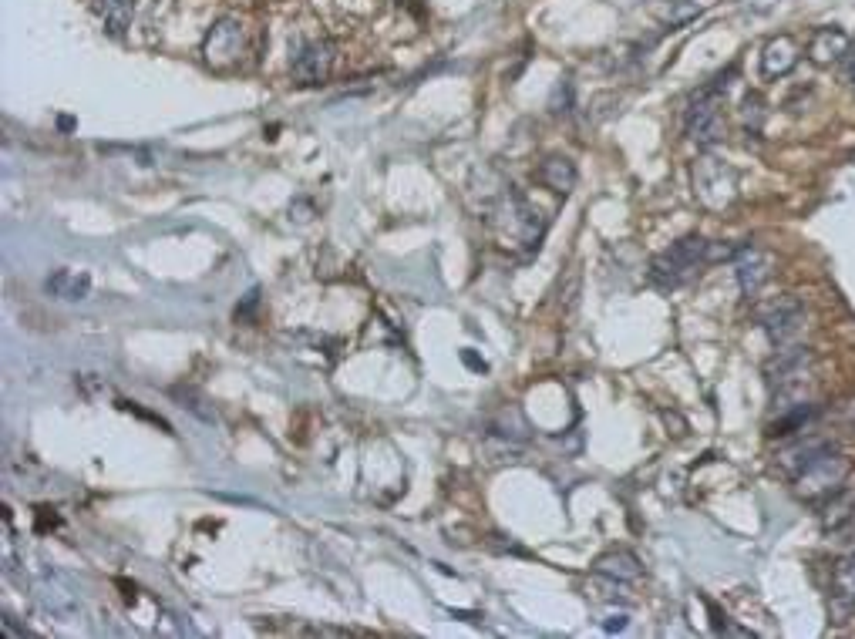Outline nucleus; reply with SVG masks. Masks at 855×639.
Returning a JSON list of instances; mask_svg holds the SVG:
<instances>
[{
	"instance_id": "obj_16",
	"label": "nucleus",
	"mask_w": 855,
	"mask_h": 639,
	"mask_svg": "<svg viewBox=\"0 0 855 639\" xmlns=\"http://www.w3.org/2000/svg\"><path fill=\"white\" fill-rule=\"evenodd\" d=\"M44 290H48L54 300H85L88 290H91V280L85 273H75V270H58L48 276V283H44Z\"/></svg>"
},
{
	"instance_id": "obj_7",
	"label": "nucleus",
	"mask_w": 855,
	"mask_h": 639,
	"mask_svg": "<svg viewBox=\"0 0 855 639\" xmlns=\"http://www.w3.org/2000/svg\"><path fill=\"white\" fill-rule=\"evenodd\" d=\"M38 599L51 616L64 619V623H71V619L81 616L78 596L71 592V586L58 576V572H41L38 576Z\"/></svg>"
},
{
	"instance_id": "obj_4",
	"label": "nucleus",
	"mask_w": 855,
	"mask_h": 639,
	"mask_svg": "<svg viewBox=\"0 0 855 639\" xmlns=\"http://www.w3.org/2000/svg\"><path fill=\"white\" fill-rule=\"evenodd\" d=\"M758 327L768 333L775 344H788L805 323V307L795 300V296H775V300L761 303L755 310Z\"/></svg>"
},
{
	"instance_id": "obj_13",
	"label": "nucleus",
	"mask_w": 855,
	"mask_h": 639,
	"mask_svg": "<svg viewBox=\"0 0 855 639\" xmlns=\"http://www.w3.org/2000/svg\"><path fill=\"white\" fill-rule=\"evenodd\" d=\"M593 572L603 579H613V582H637L640 579V559L627 549H613V552H603L600 559L593 562Z\"/></svg>"
},
{
	"instance_id": "obj_15",
	"label": "nucleus",
	"mask_w": 855,
	"mask_h": 639,
	"mask_svg": "<svg viewBox=\"0 0 855 639\" xmlns=\"http://www.w3.org/2000/svg\"><path fill=\"white\" fill-rule=\"evenodd\" d=\"M818 518H822V529H825V532H832V535H835V532H845V529H849V525L855 522V495H849V492L842 488L839 495L825 498V502H822V515H818Z\"/></svg>"
},
{
	"instance_id": "obj_19",
	"label": "nucleus",
	"mask_w": 855,
	"mask_h": 639,
	"mask_svg": "<svg viewBox=\"0 0 855 639\" xmlns=\"http://www.w3.org/2000/svg\"><path fill=\"white\" fill-rule=\"evenodd\" d=\"M761 118H765V101L758 95H748L744 98V128H748V132H758Z\"/></svg>"
},
{
	"instance_id": "obj_5",
	"label": "nucleus",
	"mask_w": 855,
	"mask_h": 639,
	"mask_svg": "<svg viewBox=\"0 0 855 639\" xmlns=\"http://www.w3.org/2000/svg\"><path fill=\"white\" fill-rule=\"evenodd\" d=\"M239 54H243V27H239L236 17H223L202 41V58L213 68H229V64L239 61Z\"/></svg>"
},
{
	"instance_id": "obj_14",
	"label": "nucleus",
	"mask_w": 855,
	"mask_h": 639,
	"mask_svg": "<svg viewBox=\"0 0 855 639\" xmlns=\"http://www.w3.org/2000/svg\"><path fill=\"white\" fill-rule=\"evenodd\" d=\"M539 182L546 185L549 192L569 196L573 185H576V165L569 162L566 155H549V159L539 165Z\"/></svg>"
},
{
	"instance_id": "obj_21",
	"label": "nucleus",
	"mask_w": 855,
	"mask_h": 639,
	"mask_svg": "<svg viewBox=\"0 0 855 639\" xmlns=\"http://www.w3.org/2000/svg\"><path fill=\"white\" fill-rule=\"evenodd\" d=\"M839 71H842V81H855V41L849 44V51L842 54Z\"/></svg>"
},
{
	"instance_id": "obj_8",
	"label": "nucleus",
	"mask_w": 855,
	"mask_h": 639,
	"mask_svg": "<svg viewBox=\"0 0 855 639\" xmlns=\"http://www.w3.org/2000/svg\"><path fill=\"white\" fill-rule=\"evenodd\" d=\"M812 370V350L805 347H785L771 357L768 364V381L778 384V387H792V384H802Z\"/></svg>"
},
{
	"instance_id": "obj_1",
	"label": "nucleus",
	"mask_w": 855,
	"mask_h": 639,
	"mask_svg": "<svg viewBox=\"0 0 855 639\" xmlns=\"http://www.w3.org/2000/svg\"><path fill=\"white\" fill-rule=\"evenodd\" d=\"M788 478L795 485V495L805 502H825L839 495L852 475V461L832 448V441H808L781 455Z\"/></svg>"
},
{
	"instance_id": "obj_10",
	"label": "nucleus",
	"mask_w": 855,
	"mask_h": 639,
	"mask_svg": "<svg viewBox=\"0 0 855 639\" xmlns=\"http://www.w3.org/2000/svg\"><path fill=\"white\" fill-rule=\"evenodd\" d=\"M738 283H741V290H744V296H755L761 286H765L768 280H771V263H775V259H771V253H765V249H741L738 256Z\"/></svg>"
},
{
	"instance_id": "obj_11",
	"label": "nucleus",
	"mask_w": 855,
	"mask_h": 639,
	"mask_svg": "<svg viewBox=\"0 0 855 639\" xmlns=\"http://www.w3.org/2000/svg\"><path fill=\"white\" fill-rule=\"evenodd\" d=\"M852 613H855V555H845L832 569V616L845 623V616Z\"/></svg>"
},
{
	"instance_id": "obj_20",
	"label": "nucleus",
	"mask_w": 855,
	"mask_h": 639,
	"mask_svg": "<svg viewBox=\"0 0 855 639\" xmlns=\"http://www.w3.org/2000/svg\"><path fill=\"white\" fill-rule=\"evenodd\" d=\"M176 397L182 401V407H189L192 414H199V418H206V421H213V411H206V407H202V401L192 391H176Z\"/></svg>"
},
{
	"instance_id": "obj_6",
	"label": "nucleus",
	"mask_w": 855,
	"mask_h": 639,
	"mask_svg": "<svg viewBox=\"0 0 855 639\" xmlns=\"http://www.w3.org/2000/svg\"><path fill=\"white\" fill-rule=\"evenodd\" d=\"M330 68H334V44L330 41L303 44L290 64L293 78H297L300 85H320V81L330 78Z\"/></svg>"
},
{
	"instance_id": "obj_18",
	"label": "nucleus",
	"mask_w": 855,
	"mask_h": 639,
	"mask_svg": "<svg viewBox=\"0 0 855 639\" xmlns=\"http://www.w3.org/2000/svg\"><path fill=\"white\" fill-rule=\"evenodd\" d=\"M98 14L112 34H125V27L132 24L135 0H98Z\"/></svg>"
},
{
	"instance_id": "obj_12",
	"label": "nucleus",
	"mask_w": 855,
	"mask_h": 639,
	"mask_svg": "<svg viewBox=\"0 0 855 639\" xmlns=\"http://www.w3.org/2000/svg\"><path fill=\"white\" fill-rule=\"evenodd\" d=\"M798 58H802V54H798L795 37H788V34L771 37L765 44V51H761V74H765V78H785V74L798 64Z\"/></svg>"
},
{
	"instance_id": "obj_17",
	"label": "nucleus",
	"mask_w": 855,
	"mask_h": 639,
	"mask_svg": "<svg viewBox=\"0 0 855 639\" xmlns=\"http://www.w3.org/2000/svg\"><path fill=\"white\" fill-rule=\"evenodd\" d=\"M647 11L654 14L660 24L684 27L687 21H694V17L701 14V7H697L694 0H650Z\"/></svg>"
},
{
	"instance_id": "obj_9",
	"label": "nucleus",
	"mask_w": 855,
	"mask_h": 639,
	"mask_svg": "<svg viewBox=\"0 0 855 639\" xmlns=\"http://www.w3.org/2000/svg\"><path fill=\"white\" fill-rule=\"evenodd\" d=\"M849 34L842 27H818V31L808 37V61L818 64V68H829V64H839L842 54L849 51Z\"/></svg>"
},
{
	"instance_id": "obj_2",
	"label": "nucleus",
	"mask_w": 855,
	"mask_h": 639,
	"mask_svg": "<svg viewBox=\"0 0 855 639\" xmlns=\"http://www.w3.org/2000/svg\"><path fill=\"white\" fill-rule=\"evenodd\" d=\"M704 263H707V239L684 236L680 243L654 256V263H650V280H654L660 290H674V286L691 280L697 266H704Z\"/></svg>"
},
{
	"instance_id": "obj_3",
	"label": "nucleus",
	"mask_w": 855,
	"mask_h": 639,
	"mask_svg": "<svg viewBox=\"0 0 855 639\" xmlns=\"http://www.w3.org/2000/svg\"><path fill=\"white\" fill-rule=\"evenodd\" d=\"M724 132H728V125H724V115H721V85H711L694 98L691 108H687V135H691L701 148H707V145L721 142Z\"/></svg>"
},
{
	"instance_id": "obj_22",
	"label": "nucleus",
	"mask_w": 855,
	"mask_h": 639,
	"mask_svg": "<svg viewBox=\"0 0 855 639\" xmlns=\"http://www.w3.org/2000/svg\"><path fill=\"white\" fill-rule=\"evenodd\" d=\"M603 626H606V633H613V629H623V626H627V616H610Z\"/></svg>"
}]
</instances>
